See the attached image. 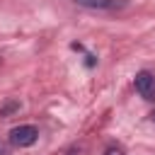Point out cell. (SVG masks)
<instances>
[{
  "instance_id": "cell-1",
  "label": "cell",
  "mask_w": 155,
  "mask_h": 155,
  "mask_svg": "<svg viewBox=\"0 0 155 155\" xmlns=\"http://www.w3.org/2000/svg\"><path fill=\"white\" fill-rule=\"evenodd\" d=\"M36 138H39V131H36V126H31V124L15 126V128L10 131V143L17 145V148H29V145L36 143Z\"/></svg>"
},
{
  "instance_id": "cell-3",
  "label": "cell",
  "mask_w": 155,
  "mask_h": 155,
  "mask_svg": "<svg viewBox=\"0 0 155 155\" xmlns=\"http://www.w3.org/2000/svg\"><path fill=\"white\" fill-rule=\"evenodd\" d=\"M80 7H90V10H104V12H114L128 5V0H75Z\"/></svg>"
},
{
  "instance_id": "cell-6",
  "label": "cell",
  "mask_w": 155,
  "mask_h": 155,
  "mask_svg": "<svg viewBox=\"0 0 155 155\" xmlns=\"http://www.w3.org/2000/svg\"><path fill=\"white\" fill-rule=\"evenodd\" d=\"M0 155H2V150H0Z\"/></svg>"
},
{
  "instance_id": "cell-2",
  "label": "cell",
  "mask_w": 155,
  "mask_h": 155,
  "mask_svg": "<svg viewBox=\"0 0 155 155\" xmlns=\"http://www.w3.org/2000/svg\"><path fill=\"white\" fill-rule=\"evenodd\" d=\"M133 85H136V92H138L143 99H155V75H153V73H148V70L136 73Z\"/></svg>"
},
{
  "instance_id": "cell-4",
  "label": "cell",
  "mask_w": 155,
  "mask_h": 155,
  "mask_svg": "<svg viewBox=\"0 0 155 155\" xmlns=\"http://www.w3.org/2000/svg\"><path fill=\"white\" fill-rule=\"evenodd\" d=\"M104 155H124V150H121L119 145H109V148L104 150Z\"/></svg>"
},
{
  "instance_id": "cell-5",
  "label": "cell",
  "mask_w": 155,
  "mask_h": 155,
  "mask_svg": "<svg viewBox=\"0 0 155 155\" xmlns=\"http://www.w3.org/2000/svg\"><path fill=\"white\" fill-rule=\"evenodd\" d=\"M150 119H153V121H155V111H153V114H150Z\"/></svg>"
}]
</instances>
